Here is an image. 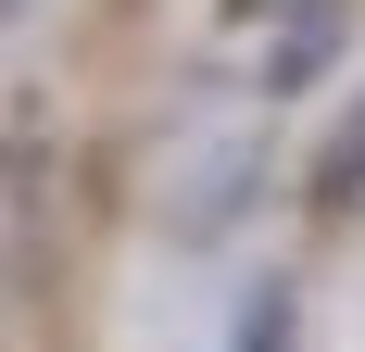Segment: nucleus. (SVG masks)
Here are the masks:
<instances>
[{"label":"nucleus","mask_w":365,"mask_h":352,"mask_svg":"<svg viewBox=\"0 0 365 352\" xmlns=\"http://www.w3.org/2000/svg\"><path fill=\"white\" fill-rule=\"evenodd\" d=\"M227 352H302V302H290V277H252L240 340H227Z\"/></svg>","instance_id":"obj_1"},{"label":"nucleus","mask_w":365,"mask_h":352,"mask_svg":"<svg viewBox=\"0 0 365 352\" xmlns=\"http://www.w3.org/2000/svg\"><path fill=\"white\" fill-rule=\"evenodd\" d=\"M227 13H240V26H252V13H277V0H227Z\"/></svg>","instance_id":"obj_4"},{"label":"nucleus","mask_w":365,"mask_h":352,"mask_svg":"<svg viewBox=\"0 0 365 352\" xmlns=\"http://www.w3.org/2000/svg\"><path fill=\"white\" fill-rule=\"evenodd\" d=\"M315 202H328V214H353V202H365V126H340V139H328V164H315Z\"/></svg>","instance_id":"obj_3"},{"label":"nucleus","mask_w":365,"mask_h":352,"mask_svg":"<svg viewBox=\"0 0 365 352\" xmlns=\"http://www.w3.org/2000/svg\"><path fill=\"white\" fill-rule=\"evenodd\" d=\"M328 38H340V0H315V13H302V26L277 38V63H264V88H302V76L328 63Z\"/></svg>","instance_id":"obj_2"}]
</instances>
